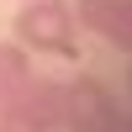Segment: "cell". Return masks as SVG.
Wrapping results in <instances>:
<instances>
[{"instance_id":"8992f818","label":"cell","mask_w":132,"mask_h":132,"mask_svg":"<svg viewBox=\"0 0 132 132\" xmlns=\"http://www.w3.org/2000/svg\"><path fill=\"white\" fill-rule=\"evenodd\" d=\"M0 132H21L16 122H11V111H5V101H0Z\"/></svg>"},{"instance_id":"52a82bcc","label":"cell","mask_w":132,"mask_h":132,"mask_svg":"<svg viewBox=\"0 0 132 132\" xmlns=\"http://www.w3.org/2000/svg\"><path fill=\"white\" fill-rule=\"evenodd\" d=\"M127 90H132V63H127Z\"/></svg>"},{"instance_id":"3957f363","label":"cell","mask_w":132,"mask_h":132,"mask_svg":"<svg viewBox=\"0 0 132 132\" xmlns=\"http://www.w3.org/2000/svg\"><path fill=\"white\" fill-rule=\"evenodd\" d=\"M116 101H111V90H106L101 79H74V85H63V127L69 132H116Z\"/></svg>"},{"instance_id":"5b68a950","label":"cell","mask_w":132,"mask_h":132,"mask_svg":"<svg viewBox=\"0 0 132 132\" xmlns=\"http://www.w3.org/2000/svg\"><path fill=\"white\" fill-rule=\"evenodd\" d=\"M21 74H32L27 69V48L21 42H0V85H16Z\"/></svg>"},{"instance_id":"277c9868","label":"cell","mask_w":132,"mask_h":132,"mask_svg":"<svg viewBox=\"0 0 132 132\" xmlns=\"http://www.w3.org/2000/svg\"><path fill=\"white\" fill-rule=\"evenodd\" d=\"M74 27H90L111 48L132 53V0H79L74 5Z\"/></svg>"},{"instance_id":"6da1fadb","label":"cell","mask_w":132,"mask_h":132,"mask_svg":"<svg viewBox=\"0 0 132 132\" xmlns=\"http://www.w3.org/2000/svg\"><path fill=\"white\" fill-rule=\"evenodd\" d=\"M0 101H5L11 122L21 132H58L63 127V85L58 79L21 74L16 85H0Z\"/></svg>"},{"instance_id":"7a4b0ae2","label":"cell","mask_w":132,"mask_h":132,"mask_svg":"<svg viewBox=\"0 0 132 132\" xmlns=\"http://www.w3.org/2000/svg\"><path fill=\"white\" fill-rule=\"evenodd\" d=\"M16 42L37 53H63L74 58V11L63 0H21L16 11Z\"/></svg>"}]
</instances>
